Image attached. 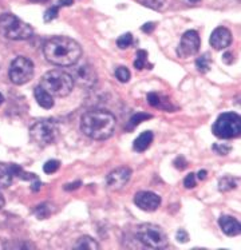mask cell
I'll use <instances>...</instances> for the list:
<instances>
[{"label":"cell","instance_id":"cell-33","mask_svg":"<svg viewBox=\"0 0 241 250\" xmlns=\"http://www.w3.org/2000/svg\"><path fill=\"white\" fill-rule=\"evenodd\" d=\"M216 150V151H219L220 154H222V155H225L231 148L229 147H225V146H219V145H215V147H213Z\"/></svg>","mask_w":241,"mask_h":250},{"label":"cell","instance_id":"cell-3","mask_svg":"<svg viewBox=\"0 0 241 250\" xmlns=\"http://www.w3.org/2000/svg\"><path fill=\"white\" fill-rule=\"evenodd\" d=\"M39 86L51 97L63 98L71 94L74 88V78L62 70H51L42 77Z\"/></svg>","mask_w":241,"mask_h":250},{"label":"cell","instance_id":"cell-38","mask_svg":"<svg viewBox=\"0 0 241 250\" xmlns=\"http://www.w3.org/2000/svg\"><path fill=\"white\" fill-rule=\"evenodd\" d=\"M197 178L198 179H205L206 178V171L205 170H201V171H198V174H197Z\"/></svg>","mask_w":241,"mask_h":250},{"label":"cell","instance_id":"cell-6","mask_svg":"<svg viewBox=\"0 0 241 250\" xmlns=\"http://www.w3.org/2000/svg\"><path fill=\"white\" fill-rule=\"evenodd\" d=\"M137 237L145 246L152 249H165L169 244L166 233L154 224L139 225L137 228Z\"/></svg>","mask_w":241,"mask_h":250},{"label":"cell","instance_id":"cell-29","mask_svg":"<svg viewBox=\"0 0 241 250\" xmlns=\"http://www.w3.org/2000/svg\"><path fill=\"white\" fill-rule=\"evenodd\" d=\"M184 185L186 189H193L196 186V174L190 173L189 175H186V178L184 179Z\"/></svg>","mask_w":241,"mask_h":250},{"label":"cell","instance_id":"cell-4","mask_svg":"<svg viewBox=\"0 0 241 250\" xmlns=\"http://www.w3.org/2000/svg\"><path fill=\"white\" fill-rule=\"evenodd\" d=\"M34 34L32 27L12 14L0 16V35L10 41H27Z\"/></svg>","mask_w":241,"mask_h":250},{"label":"cell","instance_id":"cell-19","mask_svg":"<svg viewBox=\"0 0 241 250\" xmlns=\"http://www.w3.org/2000/svg\"><path fill=\"white\" fill-rule=\"evenodd\" d=\"M101 248L97 241L88 237V235H83L77 241V244L74 245V249H82V250H98Z\"/></svg>","mask_w":241,"mask_h":250},{"label":"cell","instance_id":"cell-27","mask_svg":"<svg viewBox=\"0 0 241 250\" xmlns=\"http://www.w3.org/2000/svg\"><path fill=\"white\" fill-rule=\"evenodd\" d=\"M61 166V162L57 161V159H51V161H47L44 166H43V170H44V173L46 174H52L58 171V168Z\"/></svg>","mask_w":241,"mask_h":250},{"label":"cell","instance_id":"cell-22","mask_svg":"<svg viewBox=\"0 0 241 250\" xmlns=\"http://www.w3.org/2000/svg\"><path fill=\"white\" fill-rule=\"evenodd\" d=\"M196 66H197V70L202 74H205V72L209 71V68H211V58L208 54H204V55H201L200 58H197V61H196Z\"/></svg>","mask_w":241,"mask_h":250},{"label":"cell","instance_id":"cell-20","mask_svg":"<svg viewBox=\"0 0 241 250\" xmlns=\"http://www.w3.org/2000/svg\"><path fill=\"white\" fill-rule=\"evenodd\" d=\"M237 182H239V179L237 178L226 175V177L220 179V182H219V190H220V191H229V190L236 188Z\"/></svg>","mask_w":241,"mask_h":250},{"label":"cell","instance_id":"cell-12","mask_svg":"<svg viewBox=\"0 0 241 250\" xmlns=\"http://www.w3.org/2000/svg\"><path fill=\"white\" fill-rule=\"evenodd\" d=\"M209 42L215 50H224L232 43V32L225 27H217L212 32Z\"/></svg>","mask_w":241,"mask_h":250},{"label":"cell","instance_id":"cell-7","mask_svg":"<svg viewBox=\"0 0 241 250\" xmlns=\"http://www.w3.org/2000/svg\"><path fill=\"white\" fill-rule=\"evenodd\" d=\"M31 137L38 145L41 146H47L55 142L59 134L57 122H54L52 119H43L32 125L30 130Z\"/></svg>","mask_w":241,"mask_h":250},{"label":"cell","instance_id":"cell-10","mask_svg":"<svg viewBox=\"0 0 241 250\" xmlns=\"http://www.w3.org/2000/svg\"><path fill=\"white\" fill-rule=\"evenodd\" d=\"M130 177H131V170L129 167L115 168L108 175L106 186H108V189L114 190V191L121 190L123 186L128 185V182L130 181Z\"/></svg>","mask_w":241,"mask_h":250},{"label":"cell","instance_id":"cell-16","mask_svg":"<svg viewBox=\"0 0 241 250\" xmlns=\"http://www.w3.org/2000/svg\"><path fill=\"white\" fill-rule=\"evenodd\" d=\"M154 135L152 131H145L139 135L138 138L134 141L133 148L135 151H138V153H142L145 150H148L150 147V145L153 142Z\"/></svg>","mask_w":241,"mask_h":250},{"label":"cell","instance_id":"cell-37","mask_svg":"<svg viewBox=\"0 0 241 250\" xmlns=\"http://www.w3.org/2000/svg\"><path fill=\"white\" fill-rule=\"evenodd\" d=\"M231 56H233V55H232V54H231V52H226V54H224V62H225V63H228V64H229V63H232V62H233V61H231V59H229Z\"/></svg>","mask_w":241,"mask_h":250},{"label":"cell","instance_id":"cell-36","mask_svg":"<svg viewBox=\"0 0 241 250\" xmlns=\"http://www.w3.org/2000/svg\"><path fill=\"white\" fill-rule=\"evenodd\" d=\"M41 185H42L41 181L36 178L35 182L32 184V188H31V189H32V191H38V190H41Z\"/></svg>","mask_w":241,"mask_h":250},{"label":"cell","instance_id":"cell-24","mask_svg":"<svg viewBox=\"0 0 241 250\" xmlns=\"http://www.w3.org/2000/svg\"><path fill=\"white\" fill-rule=\"evenodd\" d=\"M63 7V4L61 3V0L58 1L57 4L52 5V7H50L48 10L44 12V21H54L55 18L58 16V12H59V8H62Z\"/></svg>","mask_w":241,"mask_h":250},{"label":"cell","instance_id":"cell-34","mask_svg":"<svg viewBox=\"0 0 241 250\" xmlns=\"http://www.w3.org/2000/svg\"><path fill=\"white\" fill-rule=\"evenodd\" d=\"M153 30L154 23H146V24H144V27H142V31H144V32H152Z\"/></svg>","mask_w":241,"mask_h":250},{"label":"cell","instance_id":"cell-32","mask_svg":"<svg viewBox=\"0 0 241 250\" xmlns=\"http://www.w3.org/2000/svg\"><path fill=\"white\" fill-rule=\"evenodd\" d=\"M164 1L165 0H146V3H148L150 7H153V8H159Z\"/></svg>","mask_w":241,"mask_h":250},{"label":"cell","instance_id":"cell-5","mask_svg":"<svg viewBox=\"0 0 241 250\" xmlns=\"http://www.w3.org/2000/svg\"><path fill=\"white\" fill-rule=\"evenodd\" d=\"M212 133L220 139L237 138L241 133V118L236 112H224L212 127Z\"/></svg>","mask_w":241,"mask_h":250},{"label":"cell","instance_id":"cell-28","mask_svg":"<svg viewBox=\"0 0 241 250\" xmlns=\"http://www.w3.org/2000/svg\"><path fill=\"white\" fill-rule=\"evenodd\" d=\"M35 214L39 220H44L48 217V214H51V211L47 209V205H41L35 209Z\"/></svg>","mask_w":241,"mask_h":250},{"label":"cell","instance_id":"cell-23","mask_svg":"<svg viewBox=\"0 0 241 250\" xmlns=\"http://www.w3.org/2000/svg\"><path fill=\"white\" fill-rule=\"evenodd\" d=\"M146 62H148V52L144 51V50H138L137 58L134 61V67L137 70H144L145 66H146Z\"/></svg>","mask_w":241,"mask_h":250},{"label":"cell","instance_id":"cell-35","mask_svg":"<svg viewBox=\"0 0 241 250\" xmlns=\"http://www.w3.org/2000/svg\"><path fill=\"white\" fill-rule=\"evenodd\" d=\"M81 181H78V182H75V184H71V185H66L65 186V189L66 190H74V189H78L79 186H81Z\"/></svg>","mask_w":241,"mask_h":250},{"label":"cell","instance_id":"cell-1","mask_svg":"<svg viewBox=\"0 0 241 250\" xmlns=\"http://www.w3.org/2000/svg\"><path fill=\"white\" fill-rule=\"evenodd\" d=\"M43 52L52 64L61 67L74 66L82 58V47L67 36H54L44 43Z\"/></svg>","mask_w":241,"mask_h":250},{"label":"cell","instance_id":"cell-39","mask_svg":"<svg viewBox=\"0 0 241 250\" xmlns=\"http://www.w3.org/2000/svg\"><path fill=\"white\" fill-rule=\"evenodd\" d=\"M4 204H5L4 198H3V195L0 194V209H1V208H3V206H4Z\"/></svg>","mask_w":241,"mask_h":250},{"label":"cell","instance_id":"cell-42","mask_svg":"<svg viewBox=\"0 0 241 250\" xmlns=\"http://www.w3.org/2000/svg\"><path fill=\"white\" fill-rule=\"evenodd\" d=\"M190 1H193V3H197V1H200V0H190Z\"/></svg>","mask_w":241,"mask_h":250},{"label":"cell","instance_id":"cell-14","mask_svg":"<svg viewBox=\"0 0 241 250\" xmlns=\"http://www.w3.org/2000/svg\"><path fill=\"white\" fill-rule=\"evenodd\" d=\"M219 225H220L221 230L229 237H235V235L240 234V222L235 220L231 215H221L219 220Z\"/></svg>","mask_w":241,"mask_h":250},{"label":"cell","instance_id":"cell-18","mask_svg":"<svg viewBox=\"0 0 241 250\" xmlns=\"http://www.w3.org/2000/svg\"><path fill=\"white\" fill-rule=\"evenodd\" d=\"M148 102L153 107L164 108V110H172L173 108L169 106V101H166V98L161 97L157 92H150L148 95Z\"/></svg>","mask_w":241,"mask_h":250},{"label":"cell","instance_id":"cell-25","mask_svg":"<svg viewBox=\"0 0 241 250\" xmlns=\"http://www.w3.org/2000/svg\"><path fill=\"white\" fill-rule=\"evenodd\" d=\"M131 44H133V35H131L130 32L121 35L118 38V41H117V46H118L119 48H122V50L128 48V47H130Z\"/></svg>","mask_w":241,"mask_h":250},{"label":"cell","instance_id":"cell-15","mask_svg":"<svg viewBox=\"0 0 241 250\" xmlns=\"http://www.w3.org/2000/svg\"><path fill=\"white\" fill-rule=\"evenodd\" d=\"M34 95H35V99L38 104L43 108H51L54 106V99L46 91V90H43L41 86L35 87V90H34Z\"/></svg>","mask_w":241,"mask_h":250},{"label":"cell","instance_id":"cell-17","mask_svg":"<svg viewBox=\"0 0 241 250\" xmlns=\"http://www.w3.org/2000/svg\"><path fill=\"white\" fill-rule=\"evenodd\" d=\"M12 178H14V174H12L11 165L0 164V189L10 188L12 184Z\"/></svg>","mask_w":241,"mask_h":250},{"label":"cell","instance_id":"cell-8","mask_svg":"<svg viewBox=\"0 0 241 250\" xmlns=\"http://www.w3.org/2000/svg\"><path fill=\"white\" fill-rule=\"evenodd\" d=\"M8 77L10 81L14 84L22 86L30 82L32 77H34V64L32 62L26 58V56H18L15 58L10 66V71H8Z\"/></svg>","mask_w":241,"mask_h":250},{"label":"cell","instance_id":"cell-30","mask_svg":"<svg viewBox=\"0 0 241 250\" xmlns=\"http://www.w3.org/2000/svg\"><path fill=\"white\" fill-rule=\"evenodd\" d=\"M188 240H189V234L184 229H180L177 231V241H180L181 244H185V242H188Z\"/></svg>","mask_w":241,"mask_h":250},{"label":"cell","instance_id":"cell-9","mask_svg":"<svg viewBox=\"0 0 241 250\" xmlns=\"http://www.w3.org/2000/svg\"><path fill=\"white\" fill-rule=\"evenodd\" d=\"M200 36L197 34V31L195 30H190L186 31L182 38H181L180 42V46H178V55L181 58H188V56L196 55L198 50H200Z\"/></svg>","mask_w":241,"mask_h":250},{"label":"cell","instance_id":"cell-13","mask_svg":"<svg viewBox=\"0 0 241 250\" xmlns=\"http://www.w3.org/2000/svg\"><path fill=\"white\" fill-rule=\"evenodd\" d=\"M75 79H77L79 86L91 87L97 82V74H95V70L91 66L85 64V66L79 67L77 70V72H75Z\"/></svg>","mask_w":241,"mask_h":250},{"label":"cell","instance_id":"cell-11","mask_svg":"<svg viewBox=\"0 0 241 250\" xmlns=\"http://www.w3.org/2000/svg\"><path fill=\"white\" fill-rule=\"evenodd\" d=\"M134 204L145 211H155L161 205V197L153 191H138L134 195Z\"/></svg>","mask_w":241,"mask_h":250},{"label":"cell","instance_id":"cell-21","mask_svg":"<svg viewBox=\"0 0 241 250\" xmlns=\"http://www.w3.org/2000/svg\"><path fill=\"white\" fill-rule=\"evenodd\" d=\"M146 119H152V115L150 114H146V112H137L135 115L130 118L128 126H126V130H133L134 127H137L139 123L144 122Z\"/></svg>","mask_w":241,"mask_h":250},{"label":"cell","instance_id":"cell-2","mask_svg":"<svg viewBox=\"0 0 241 250\" xmlns=\"http://www.w3.org/2000/svg\"><path fill=\"white\" fill-rule=\"evenodd\" d=\"M81 130L86 137L95 141L109 139L115 131V118L106 110H91L83 114Z\"/></svg>","mask_w":241,"mask_h":250},{"label":"cell","instance_id":"cell-26","mask_svg":"<svg viewBox=\"0 0 241 250\" xmlns=\"http://www.w3.org/2000/svg\"><path fill=\"white\" fill-rule=\"evenodd\" d=\"M115 78H117L121 83L129 82V81H130V71H129L126 67H118V68L115 70Z\"/></svg>","mask_w":241,"mask_h":250},{"label":"cell","instance_id":"cell-41","mask_svg":"<svg viewBox=\"0 0 241 250\" xmlns=\"http://www.w3.org/2000/svg\"><path fill=\"white\" fill-rule=\"evenodd\" d=\"M3 101H4V98H3V95H1V94H0V104H1V103H3Z\"/></svg>","mask_w":241,"mask_h":250},{"label":"cell","instance_id":"cell-40","mask_svg":"<svg viewBox=\"0 0 241 250\" xmlns=\"http://www.w3.org/2000/svg\"><path fill=\"white\" fill-rule=\"evenodd\" d=\"M30 1H36V3L39 1V3H43V1H47V0H30Z\"/></svg>","mask_w":241,"mask_h":250},{"label":"cell","instance_id":"cell-31","mask_svg":"<svg viewBox=\"0 0 241 250\" xmlns=\"http://www.w3.org/2000/svg\"><path fill=\"white\" fill-rule=\"evenodd\" d=\"M175 167H177V168H180V170H184V168L186 167V161L184 159V157H178V158L175 161Z\"/></svg>","mask_w":241,"mask_h":250}]
</instances>
